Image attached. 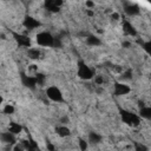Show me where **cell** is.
<instances>
[{"instance_id": "15", "label": "cell", "mask_w": 151, "mask_h": 151, "mask_svg": "<svg viewBox=\"0 0 151 151\" xmlns=\"http://www.w3.org/2000/svg\"><path fill=\"white\" fill-rule=\"evenodd\" d=\"M21 131H22V126L20 125V124H18V123H14V122H12V123H9V125H8V132H11L12 134H19V133H21Z\"/></svg>"}, {"instance_id": "18", "label": "cell", "mask_w": 151, "mask_h": 151, "mask_svg": "<svg viewBox=\"0 0 151 151\" xmlns=\"http://www.w3.org/2000/svg\"><path fill=\"white\" fill-rule=\"evenodd\" d=\"M138 116L140 118H144V119H150L151 118V107L150 106H143V107H140Z\"/></svg>"}, {"instance_id": "32", "label": "cell", "mask_w": 151, "mask_h": 151, "mask_svg": "<svg viewBox=\"0 0 151 151\" xmlns=\"http://www.w3.org/2000/svg\"><path fill=\"white\" fill-rule=\"evenodd\" d=\"M60 122H61V125H65V124L68 122V118H67V117H63V118L60 119Z\"/></svg>"}, {"instance_id": "29", "label": "cell", "mask_w": 151, "mask_h": 151, "mask_svg": "<svg viewBox=\"0 0 151 151\" xmlns=\"http://www.w3.org/2000/svg\"><path fill=\"white\" fill-rule=\"evenodd\" d=\"M122 46H123L124 48H129V47H131V42H130V41H123Z\"/></svg>"}, {"instance_id": "30", "label": "cell", "mask_w": 151, "mask_h": 151, "mask_svg": "<svg viewBox=\"0 0 151 151\" xmlns=\"http://www.w3.org/2000/svg\"><path fill=\"white\" fill-rule=\"evenodd\" d=\"M111 18H112L113 20H118V19H119V14L114 12V13H112V14H111Z\"/></svg>"}, {"instance_id": "3", "label": "cell", "mask_w": 151, "mask_h": 151, "mask_svg": "<svg viewBox=\"0 0 151 151\" xmlns=\"http://www.w3.org/2000/svg\"><path fill=\"white\" fill-rule=\"evenodd\" d=\"M35 41L38 45L44 46V47H52L54 46V37L50 32H39L35 37Z\"/></svg>"}, {"instance_id": "14", "label": "cell", "mask_w": 151, "mask_h": 151, "mask_svg": "<svg viewBox=\"0 0 151 151\" xmlns=\"http://www.w3.org/2000/svg\"><path fill=\"white\" fill-rule=\"evenodd\" d=\"M55 132L59 137L61 138H65V137H68L71 134V130L66 126V125H59L55 127Z\"/></svg>"}, {"instance_id": "7", "label": "cell", "mask_w": 151, "mask_h": 151, "mask_svg": "<svg viewBox=\"0 0 151 151\" xmlns=\"http://www.w3.org/2000/svg\"><path fill=\"white\" fill-rule=\"evenodd\" d=\"M22 26L25 28H27V29L31 31V29H34V28L40 27L41 26V22L38 19H35L34 17H32V15H25L24 17V20H22Z\"/></svg>"}, {"instance_id": "19", "label": "cell", "mask_w": 151, "mask_h": 151, "mask_svg": "<svg viewBox=\"0 0 151 151\" xmlns=\"http://www.w3.org/2000/svg\"><path fill=\"white\" fill-rule=\"evenodd\" d=\"M101 139H103L101 136L97 132H90L88 133V142L91 144H99L101 142Z\"/></svg>"}, {"instance_id": "26", "label": "cell", "mask_w": 151, "mask_h": 151, "mask_svg": "<svg viewBox=\"0 0 151 151\" xmlns=\"http://www.w3.org/2000/svg\"><path fill=\"white\" fill-rule=\"evenodd\" d=\"M93 78H94V83H96L97 85H103V84H104V78H103V76H94Z\"/></svg>"}, {"instance_id": "8", "label": "cell", "mask_w": 151, "mask_h": 151, "mask_svg": "<svg viewBox=\"0 0 151 151\" xmlns=\"http://www.w3.org/2000/svg\"><path fill=\"white\" fill-rule=\"evenodd\" d=\"M20 79H21V83H22L24 86L28 87L29 90H35V87H37V81H35L34 76L27 74V73L22 72V73L20 74Z\"/></svg>"}, {"instance_id": "28", "label": "cell", "mask_w": 151, "mask_h": 151, "mask_svg": "<svg viewBox=\"0 0 151 151\" xmlns=\"http://www.w3.org/2000/svg\"><path fill=\"white\" fill-rule=\"evenodd\" d=\"M85 5H86V7H88V9H91V8L94 7V2L93 1H86Z\"/></svg>"}, {"instance_id": "27", "label": "cell", "mask_w": 151, "mask_h": 151, "mask_svg": "<svg viewBox=\"0 0 151 151\" xmlns=\"http://www.w3.org/2000/svg\"><path fill=\"white\" fill-rule=\"evenodd\" d=\"M150 46H151V42L150 41H145V42H142V47L146 51V53H150Z\"/></svg>"}, {"instance_id": "1", "label": "cell", "mask_w": 151, "mask_h": 151, "mask_svg": "<svg viewBox=\"0 0 151 151\" xmlns=\"http://www.w3.org/2000/svg\"><path fill=\"white\" fill-rule=\"evenodd\" d=\"M77 74L80 79L83 80H90L94 77V72L93 70L84 61V60H79L78 61V68H77Z\"/></svg>"}, {"instance_id": "9", "label": "cell", "mask_w": 151, "mask_h": 151, "mask_svg": "<svg viewBox=\"0 0 151 151\" xmlns=\"http://www.w3.org/2000/svg\"><path fill=\"white\" fill-rule=\"evenodd\" d=\"M61 5H63L61 0H47V1H45V8L52 13L59 12Z\"/></svg>"}, {"instance_id": "21", "label": "cell", "mask_w": 151, "mask_h": 151, "mask_svg": "<svg viewBox=\"0 0 151 151\" xmlns=\"http://www.w3.org/2000/svg\"><path fill=\"white\" fill-rule=\"evenodd\" d=\"M14 111H15V109H14V106L11 105V104H6V105L4 106V110H2V112H4L5 114H13Z\"/></svg>"}, {"instance_id": "31", "label": "cell", "mask_w": 151, "mask_h": 151, "mask_svg": "<svg viewBox=\"0 0 151 151\" xmlns=\"http://www.w3.org/2000/svg\"><path fill=\"white\" fill-rule=\"evenodd\" d=\"M47 150H48V151H55L53 144H51V143H47Z\"/></svg>"}, {"instance_id": "16", "label": "cell", "mask_w": 151, "mask_h": 151, "mask_svg": "<svg viewBox=\"0 0 151 151\" xmlns=\"http://www.w3.org/2000/svg\"><path fill=\"white\" fill-rule=\"evenodd\" d=\"M86 44H87L88 46L96 47V46L101 45V40H100L98 37H96V35H88V37L86 38Z\"/></svg>"}, {"instance_id": "22", "label": "cell", "mask_w": 151, "mask_h": 151, "mask_svg": "<svg viewBox=\"0 0 151 151\" xmlns=\"http://www.w3.org/2000/svg\"><path fill=\"white\" fill-rule=\"evenodd\" d=\"M78 144H79V149H80V151H86L87 147H88V142H86V140L83 139V138H79Z\"/></svg>"}, {"instance_id": "4", "label": "cell", "mask_w": 151, "mask_h": 151, "mask_svg": "<svg viewBox=\"0 0 151 151\" xmlns=\"http://www.w3.org/2000/svg\"><path fill=\"white\" fill-rule=\"evenodd\" d=\"M46 96L47 98H50L52 101H55V103H61L64 101V97H63V93L57 87V86H50L46 88Z\"/></svg>"}, {"instance_id": "11", "label": "cell", "mask_w": 151, "mask_h": 151, "mask_svg": "<svg viewBox=\"0 0 151 151\" xmlns=\"http://www.w3.org/2000/svg\"><path fill=\"white\" fill-rule=\"evenodd\" d=\"M22 145L25 146V150L26 151H41L39 149V146L37 145V143L33 140V139H28V140H21Z\"/></svg>"}, {"instance_id": "17", "label": "cell", "mask_w": 151, "mask_h": 151, "mask_svg": "<svg viewBox=\"0 0 151 151\" xmlns=\"http://www.w3.org/2000/svg\"><path fill=\"white\" fill-rule=\"evenodd\" d=\"M27 57L32 60H38L40 58V51L38 48L29 47V48H27Z\"/></svg>"}, {"instance_id": "2", "label": "cell", "mask_w": 151, "mask_h": 151, "mask_svg": "<svg viewBox=\"0 0 151 151\" xmlns=\"http://www.w3.org/2000/svg\"><path fill=\"white\" fill-rule=\"evenodd\" d=\"M120 118L123 123H125L129 126H138L140 124V117L126 110H120Z\"/></svg>"}, {"instance_id": "24", "label": "cell", "mask_w": 151, "mask_h": 151, "mask_svg": "<svg viewBox=\"0 0 151 151\" xmlns=\"http://www.w3.org/2000/svg\"><path fill=\"white\" fill-rule=\"evenodd\" d=\"M122 78L123 79H131L132 78V71L129 68V70H126V71H124L123 73H122Z\"/></svg>"}, {"instance_id": "5", "label": "cell", "mask_w": 151, "mask_h": 151, "mask_svg": "<svg viewBox=\"0 0 151 151\" xmlns=\"http://www.w3.org/2000/svg\"><path fill=\"white\" fill-rule=\"evenodd\" d=\"M12 35H13V39L15 40V42L20 47H27V48L31 47L32 41H31V38L28 35H25V34L18 33V32H12Z\"/></svg>"}, {"instance_id": "12", "label": "cell", "mask_w": 151, "mask_h": 151, "mask_svg": "<svg viewBox=\"0 0 151 151\" xmlns=\"http://www.w3.org/2000/svg\"><path fill=\"white\" fill-rule=\"evenodd\" d=\"M124 11H125V13H126L127 15H131V17H133V15H138V14L140 13L139 6H137V5H134V4L126 5L125 8H124Z\"/></svg>"}, {"instance_id": "6", "label": "cell", "mask_w": 151, "mask_h": 151, "mask_svg": "<svg viewBox=\"0 0 151 151\" xmlns=\"http://www.w3.org/2000/svg\"><path fill=\"white\" fill-rule=\"evenodd\" d=\"M131 88L129 85L124 84V83H120V81H116L113 84V94L116 97H122V96H125L127 93H130Z\"/></svg>"}, {"instance_id": "13", "label": "cell", "mask_w": 151, "mask_h": 151, "mask_svg": "<svg viewBox=\"0 0 151 151\" xmlns=\"http://www.w3.org/2000/svg\"><path fill=\"white\" fill-rule=\"evenodd\" d=\"M0 139L5 144H15V136L12 134L11 132H1L0 133Z\"/></svg>"}, {"instance_id": "10", "label": "cell", "mask_w": 151, "mask_h": 151, "mask_svg": "<svg viewBox=\"0 0 151 151\" xmlns=\"http://www.w3.org/2000/svg\"><path fill=\"white\" fill-rule=\"evenodd\" d=\"M123 31H124L127 35H131V37H136V35H137V31H136L134 26H133L131 22H129L127 20H125V21L123 22Z\"/></svg>"}, {"instance_id": "33", "label": "cell", "mask_w": 151, "mask_h": 151, "mask_svg": "<svg viewBox=\"0 0 151 151\" xmlns=\"http://www.w3.org/2000/svg\"><path fill=\"white\" fill-rule=\"evenodd\" d=\"M2 101H4V98H2V96L0 94V106H1V104H2Z\"/></svg>"}, {"instance_id": "20", "label": "cell", "mask_w": 151, "mask_h": 151, "mask_svg": "<svg viewBox=\"0 0 151 151\" xmlns=\"http://www.w3.org/2000/svg\"><path fill=\"white\" fill-rule=\"evenodd\" d=\"M34 78H35V81H37V86H38V85L41 86V85H44L45 81H46V76H45L44 73H40V72H37V73L34 74Z\"/></svg>"}, {"instance_id": "23", "label": "cell", "mask_w": 151, "mask_h": 151, "mask_svg": "<svg viewBox=\"0 0 151 151\" xmlns=\"http://www.w3.org/2000/svg\"><path fill=\"white\" fill-rule=\"evenodd\" d=\"M134 150L136 151H147L149 147L142 143H134Z\"/></svg>"}, {"instance_id": "25", "label": "cell", "mask_w": 151, "mask_h": 151, "mask_svg": "<svg viewBox=\"0 0 151 151\" xmlns=\"http://www.w3.org/2000/svg\"><path fill=\"white\" fill-rule=\"evenodd\" d=\"M13 151H25V146L22 145V143H15L13 146Z\"/></svg>"}]
</instances>
